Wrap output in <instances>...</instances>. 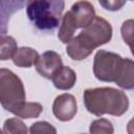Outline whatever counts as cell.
Wrapping results in <instances>:
<instances>
[{"label": "cell", "instance_id": "6da1fadb", "mask_svg": "<svg viewBox=\"0 0 134 134\" xmlns=\"http://www.w3.org/2000/svg\"><path fill=\"white\" fill-rule=\"evenodd\" d=\"M112 32L111 24L106 19L95 16L88 26L67 43L66 52L74 61L85 60L95 48L107 44L112 39Z\"/></svg>", "mask_w": 134, "mask_h": 134}, {"label": "cell", "instance_id": "ffe728a7", "mask_svg": "<svg viewBox=\"0 0 134 134\" xmlns=\"http://www.w3.org/2000/svg\"><path fill=\"white\" fill-rule=\"evenodd\" d=\"M131 49V52H132V54L134 55V47H132V48H130Z\"/></svg>", "mask_w": 134, "mask_h": 134}, {"label": "cell", "instance_id": "277c9868", "mask_svg": "<svg viewBox=\"0 0 134 134\" xmlns=\"http://www.w3.org/2000/svg\"><path fill=\"white\" fill-rule=\"evenodd\" d=\"M124 58L107 50H98L93 60V73L98 81L115 83L119 76Z\"/></svg>", "mask_w": 134, "mask_h": 134}, {"label": "cell", "instance_id": "5b68a950", "mask_svg": "<svg viewBox=\"0 0 134 134\" xmlns=\"http://www.w3.org/2000/svg\"><path fill=\"white\" fill-rule=\"evenodd\" d=\"M73 28H85L95 18V10L93 5L87 0H80L75 2L71 8L65 14Z\"/></svg>", "mask_w": 134, "mask_h": 134}, {"label": "cell", "instance_id": "5bb4252c", "mask_svg": "<svg viewBox=\"0 0 134 134\" xmlns=\"http://www.w3.org/2000/svg\"><path fill=\"white\" fill-rule=\"evenodd\" d=\"M2 131L3 133H6V134H10V133L26 134L28 130L26 128V125L22 120L18 119L17 117H12L4 121Z\"/></svg>", "mask_w": 134, "mask_h": 134}, {"label": "cell", "instance_id": "e0dca14e", "mask_svg": "<svg viewBox=\"0 0 134 134\" xmlns=\"http://www.w3.org/2000/svg\"><path fill=\"white\" fill-rule=\"evenodd\" d=\"M29 132L31 134L36 133H57V129L47 121H37L32 124L29 128Z\"/></svg>", "mask_w": 134, "mask_h": 134}, {"label": "cell", "instance_id": "9c48e42d", "mask_svg": "<svg viewBox=\"0 0 134 134\" xmlns=\"http://www.w3.org/2000/svg\"><path fill=\"white\" fill-rule=\"evenodd\" d=\"M39 57L40 55L36 49L31 47H20L12 60L13 63L18 67L29 68L32 65H36Z\"/></svg>", "mask_w": 134, "mask_h": 134}, {"label": "cell", "instance_id": "52a82bcc", "mask_svg": "<svg viewBox=\"0 0 134 134\" xmlns=\"http://www.w3.org/2000/svg\"><path fill=\"white\" fill-rule=\"evenodd\" d=\"M62 66L63 62L61 55L53 50H47L39 57L36 63V70L41 76L51 80L53 74Z\"/></svg>", "mask_w": 134, "mask_h": 134}, {"label": "cell", "instance_id": "4fadbf2b", "mask_svg": "<svg viewBox=\"0 0 134 134\" xmlns=\"http://www.w3.org/2000/svg\"><path fill=\"white\" fill-rule=\"evenodd\" d=\"M1 51H0V60L5 61L8 59H13L15 53L18 50L17 42L10 36L1 35Z\"/></svg>", "mask_w": 134, "mask_h": 134}, {"label": "cell", "instance_id": "44dd1931", "mask_svg": "<svg viewBox=\"0 0 134 134\" xmlns=\"http://www.w3.org/2000/svg\"><path fill=\"white\" fill-rule=\"evenodd\" d=\"M131 1H134V0H131Z\"/></svg>", "mask_w": 134, "mask_h": 134}, {"label": "cell", "instance_id": "8fae6325", "mask_svg": "<svg viewBox=\"0 0 134 134\" xmlns=\"http://www.w3.org/2000/svg\"><path fill=\"white\" fill-rule=\"evenodd\" d=\"M27 0H1V24H2V34H4L5 20L9 18L12 14L16 10L23 7ZM1 34V35H2Z\"/></svg>", "mask_w": 134, "mask_h": 134}, {"label": "cell", "instance_id": "7a4b0ae2", "mask_svg": "<svg viewBox=\"0 0 134 134\" xmlns=\"http://www.w3.org/2000/svg\"><path fill=\"white\" fill-rule=\"evenodd\" d=\"M84 104L88 112L102 116H120L129 109V98L121 90L112 87L90 88L84 91Z\"/></svg>", "mask_w": 134, "mask_h": 134}, {"label": "cell", "instance_id": "ba28073f", "mask_svg": "<svg viewBox=\"0 0 134 134\" xmlns=\"http://www.w3.org/2000/svg\"><path fill=\"white\" fill-rule=\"evenodd\" d=\"M54 87L59 90H69L76 82L75 72L68 66H62L51 79Z\"/></svg>", "mask_w": 134, "mask_h": 134}, {"label": "cell", "instance_id": "3957f363", "mask_svg": "<svg viewBox=\"0 0 134 134\" xmlns=\"http://www.w3.org/2000/svg\"><path fill=\"white\" fill-rule=\"evenodd\" d=\"M26 102V94L21 79L12 70L0 69V103L3 109L15 114Z\"/></svg>", "mask_w": 134, "mask_h": 134}, {"label": "cell", "instance_id": "9a60e30c", "mask_svg": "<svg viewBox=\"0 0 134 134\" xmlns=\"http://www.w3.org/2000/svg\"><path fill=\"white\" fill-rule=\"evenodd\" d=\"M89 131L92 134H112L114 132V128L112 126V122L108 119L99 118L91 122Z\"/></svg>", "mask_w": 134, "mask_h": 134}, {"label": "cell", "instance_id": "8992f818", "mask_svg": "<svg viewBox=\"0 0 134 134\" xmlns=\"http://www.w3.org/2000/svg\"><path fill=\"white\" fill-rule=\"evenodd\" d=\"M77 112L76 99L72 94L63 93L55 97L52 104V113L61 121L71 120Z\"/></svg>", "mask_w": 134, "mask_h": 134}, {"label": "cell", "instance_id": "30bf717a", "mask_svg": "<svg viewBox=\"0 0 134 134\" xmlns=\"http://www.w3.org/2000/svg\"><path fill=\"white\" fill-rule=\"evenodd\" d=\"M115 84L126 90H134V61L124 59V64Z\"/></svg>", "mask_w": 134, "mask_h": 134}, {"label": "cell", "instance_id": "7c38bea8", "mask_svg": "<svg viewBox=\"0 0 134 134\" xmlns=\"http://www.w3.org/2000/svg\"><path fill=\"white\" fill-rule=\"evenodd\" d=\"M43 112V106L39 103L25 102L15 113L17 117L20 118H37Z\"/></svg>", "mask_w": 134, "mask_h": 134}, {"label": "cell", "instance_id": "2e32d148", "mask_svg": "<svg viewBox=\"0 0 134 134\" xmlns=\"http://www.w3.org/2000/svg\"><path fill=\"white\" fill-rule=\"evenodd\" d=\"M120 34L124 42L129 45L130 48L134 47V19H128L122 23Z\"/></svg>", "mask_w": 134, "mask_h": 134}, {"label": "cell", "instance_id": "d6986e66", "mask_svg": "<svg viewBox=\"0 0 134 134\" xmlns=\"http://www.w3.org/2000/svg\"><path fill=\"white\" fill-rule=\"evenodd\" d=\"M127 132L129 134H134V117L129 120L127 125Z\"/></svg>", "mask_w": 134, "mask_h": 134}, {"label": "cell", "instance_id": "ac0fdd59", "mask_svg": "<svg viewBox=\"0 0 134 134\" xmlns=\"http://www.w3.org/2000/svg\"><path fill=\"white\" fill-rule=\"evenodd\" d=\"M127 0H98L100 6L110 12H116L124 7Z\"/></svg>", "mask_w": 134, "mask_h": 134}]
</instances>
